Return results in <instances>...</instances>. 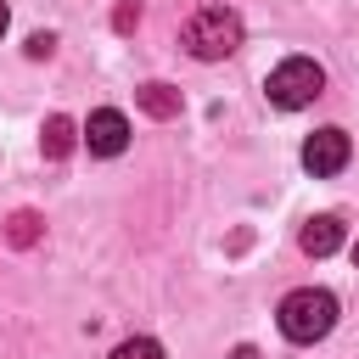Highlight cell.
I'll return each mask as SVG.
<instances>
[{"label":"cell","instance_id":"6da1fadb","mask_svg":"<svg viewBox=\"0 0 359 359\" xmlns=\"http://www.w3.org/2000/svg\"><path fill=\"white\" fill-rule=\"evenodd\" d=\"M280 337H292V342H320L331 325H337V297L325 292V286H297V292H286L280 297Z\"/></svg>","mask_w":359,"mask_h":359},{"label":"cell","instance_id":"7a4b0ae2","mask_svg":"<svg viewBox=\"0 0 359 359\" xmlns=\"http://www.w3.org/2000/svg\"><path fill=\"white\" fill-rule=\"evenodd\" d=\"M185 45L196 62H224L236 45H241V17L230 6H202L191 22H185Z\"/></svg>","mask_w":359,"mask_h":359},{"label":"cell","instance_id":"3957f363","mask_svg":"<svg viewBox=\"0 0 359 359\" xmlns=\"http://www.w3.org/2000/svg\"><path fill=\"white\" fill-rule=\"evenodd\" d=\"M264 90H269V101H275L280 112H297V107H309V101L325 90V67H320L314 56H286V62L264 79Z\"/></svg>","mask_w":359,"mask_h":359},{"label":"cell","instance_id":"277c9868","mask_svg":"<svg viewBox=\"0 0 359 359\" xmlns=\"http://www.w3.org/2000/svg\"><path fill=\"white\" fill-rule=\"evenodd\" d=\"M348 157H353V146H348V129H314V135L303 140V168H309L314 180H325V174H342V168H348Z\"/></svg>","mask_w":359,"mask_h":359},{"label":"cell","instance_id":"5b68a950","mask_svg":"<svg viewBox=\"0 0 359 359\" xmlns=\"http://www.w3.org/2000/svg\"><path fill=\"white\" fill-rule=\"evenodd\" d=\"M84 146H90L95 157H118V151L129 146V118H123L118 107L90 112V123H84Z\"/></svg>","mask_w":359,"mask_h":359},{"label":"cell","instance_id":"8992f818","mask_svg":"<svg viewBox=\"0 0 359 359\" xmlns=\"http://www.w3.org/2000/svg\"><path fill=\"white\" fill-rule=\"evenodd\" d=\"M297 247H303V252H314V258L337 252V247H342V219H337V213L309 219V224H303V236H297Z\"/></svg>","mask_w":359,"mask_h":359},{"label":"cell","instance_id":"52a82bcc","mask_svg":"<svg viewBox=\"0 0 359 359\" xmlns=\"http://www.w3.org/2000/svg\"><path fill=\"white\" fill-rule=\"evenodd\" d=\"M135 101H140L151 118H174V112H180V90H174V84H140Z\"/></svg>","mask_w":359,"mask_h":359},{"label":"cell","instance_id":"ba28073f","mask_svg":"<svg viewBox=\"0 0 359 359\" xmlns=\"http://www.w3.org/2000/svg\"><path fill=\"white\" fill-rule=\"evenodd\" d=\"M73 140H79V129L56 112V118H45V129H39V146H45V157H67L73 151Z\"/></svg>","mask_w":359,"mask_h":359},{"label":"cell","instance_id":"9c48e42d","mask_svg":"<svg viewBox=\"0 0 359 359\" xmlns=\"http://www.w3.org/2000/svg\"><path fill=\"white\" fill-rule=\"evenodd\" d=\"M112 359H163V342H151V337H129V342L112 348Z\"/></svg>","mask_w":359,"mask_h":359},{"label":"cell","instance_id":"30bf717a","mask_svg":"<svg viewBox=\"0 0 359 359\" xmlns=\"http://www.w3.org/2000/svg\"><path fill=\"white\" fill-rule=\"evenodd\" d=\"M6 236H11V247H28V241L39 236V213H28V208L11 213V230H6Z\"/></svg>","mask_w":359,"mask_h":359},{"label":"cell","instance_id":"8fae6325","mask_svg":"<svg viewBox=\"0 0 359 359\" xmlns=\"http://www.w3.org/2000/svg\"><path fill=\"white\" fill-rule=\"evenodd\" d=\"M135 22H140V0H123V6H118V17H112V28H118V34H129Z\"/></svg>","mask_w":359,"mask_h":359},{"label":"cell","instance_id":"7c38bea8","mask_svg":"<svg viewBox=\"0 0 359 359\" xmlns=\"http://www.w3.org/2000/svg\"><path fill=\"white\" fill-rule=\"evenodd\" d=\"M50 50H56L50 34H34V39H28V56H50Z\"/></svg>","mask_w":359,"mask_h":359},{"label":"cell","instance_id":"4fadbf2b","mask_svg":"<svg viewBox=\"0 0 359 359\" xmlns=\"http://www.w3.org/2000/svg\"><path fill=\"white\" fill-rule=\"evenodd\" d=\"M6 22H11V11H6V0H0V34H6Z\"/></svg>","mask_w":359,"mask_h":359},{"label":"cell","instance_id":"5bb4252c","mask_svg":"<svg viewBox=\"0 0 359 359\" xmlns=\"http://www.w3.org/2000/svg\"><path fill=\"white\" fill-rule=\"evenodd\" d=\"M353 264H359V241H353Z\"/></svg>","mask_w":359,"mask_h":359}]
</instances>
